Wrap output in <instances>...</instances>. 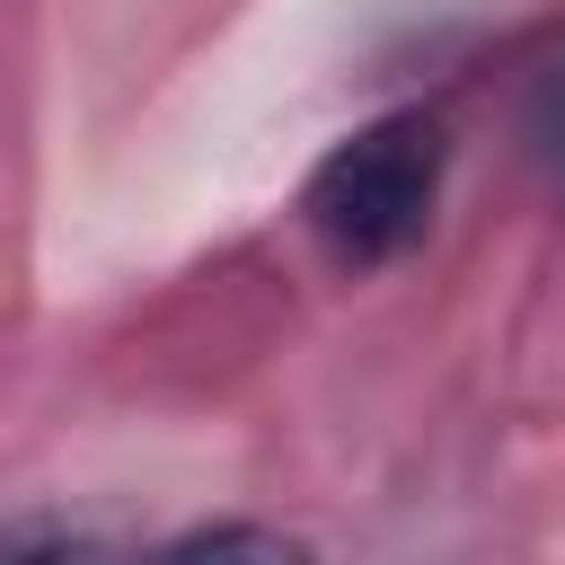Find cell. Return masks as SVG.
<instances>
[{
	"label": "cell",
	"instance_id": "obj_1",
	"mask_svg": "<svg viewBox=\"0 0 565 565\" xmlns=\"http://www.w3.org/2000/svg\"><path fill=\"white\" fill-rule=\"evenodd\" d=\"M441 124L433 115H380L362 132H344L318 168H309V194H300V221L309 238L344 265V274H371V265H397L433 203H441Z\"/></svg>",
	"mask_w": 565,
	"mask_h": 565
},
{
	"label": "cell",
	"instance_id": "obj_3",
	"mask_svg": "<svg viewBox=\"0 0 565 565\" xmlns=\"http://www.w3.org/2000/svg\"><path fill=\"white\" fill-rule=\"evenodd\" d=\"M530 141H539V159L556 168V185H565V62H547L539 71V97H530Z\"/></svg>",
	"mask_w": 565,
	"mask_h": 565
},
{
	"label": "cell",
	"instance_id": "obj_2",
	"mask_svg": "<svg viewBox=\"0 0 565 565\" xmlns=\"http://www.w3.org/2000/svg\"><path fill=\"white\" fill-rule=\"evenodd\" d=\"M141 565H309V547L265 530V521H212V530H185V539L150 547Z\"/></svg>",
	"mask_w": 565,
	"mask_h": 565
},
{
	"label": "cell",
	"instance_id": "obj_4",
	"mask_svg": "<svg viewBox=\"0 0 565 565\" xmlns=\"http://www.w3.org/2000/svg\"><path fill=\"white\" fill-rule=\"evenodd\" d=\"M18 565H115V556H97L88 539H26Z\"/></svg>",
	"mask_w": 565,
	"mask_h": 565
}]
</instances>
